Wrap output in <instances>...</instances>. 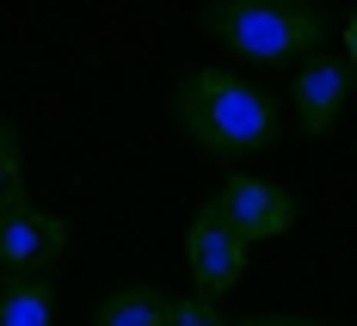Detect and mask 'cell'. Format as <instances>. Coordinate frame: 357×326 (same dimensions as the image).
I'll use <instances>...</instances> for the list:
<instances>
[{
    "label": "cell",
    "mask_w": 357,
    "mask_h": 326,
    "mask_svg": "<svg viewBox=\"0 0 357 326\" xmlns=\"http://www.w3.org/2000/svg\"><path fill=\"white\" fill-rule=\"evenodd\" d=\"M173 111L185 123V136L204 148V154H252V148H271L278 142V99L247 86L241 74L228 68H197L178 80Z\"/></svg>",
    "instance_id": "obj_1"
},
{
    "label": "cell",
    "mask_w": 357,
    "mask_h": 326,
    "mask_svg": "<svg viewBox=\"0 0 357 326\" xmlns=\"http://www.w3.org/2000/svg\"><path fill=\"white\" fill-rule=\"evenodd\" d=\"M204 31L222 37L228 49L252 56V62H289V56L321 49L326 19L314 0H210Z\"/></svg>",
    "instance_id": "obj_2"
},
{
    "label": "cell",
    "mask_w": 357,
    "mask_h": 326,
    "mask_svg": "<svg viewBox=\"0 0 357 326\" xmlns=\"http://www.w3.org/2000/svg\"><path fill=\"white\" fill-rule=\"evenodd\" d=\"M247 234L234 228V222L222 216L215 203H204L197 216H191V228H185V265H191V290L204 295V302H215L222 290H234L241 284V271H247Z\"/></svg>",
    "instance_id": "obj_3"
},
{
    "label": "cell",
    "mask_w": 357,
    "mask_h": 326,
    "mask_svg": "<svg viewBox=\"0 0 357 326\" xmlns=\"http://www.w3.org/2000/svg\"><path fill=\"white\" fill-rule=\"evenodd\" d=\"M68 247V222L37 210L31 197H6L0 203V284L37 277L43 265H56Z\"/></svg>",
    "instance_id": "obj_4"
},
{
    "label": "cell",
    "mask_w": 357,
    "mask_h": 326,
    "mask_svg": "<svg viewBox=\"0 0 357 326\" xmlns=\"http://www.w3.org/2000/svg\"><path fill=\"white\" fill-rule=\"evenodd\" d=\"M222 216L234 222L247 240H271V234H284L289 222H296V197H289L284 185H265V179H247V173H234V179L222 185L210 197Z\"/></svg>",
    "instance_id": "obj_5"
},
{
    "label": "cell",
    "mask_w": 357,
    "mask_h": 326,
    "mask_svg": "<svg viewBox=\"0 0 357 326\" xmlns=\"http://www.w3.org/2000/svg\"><path fill=\"white\" fill-rule=\"evenodd\" d=\"M351 99V68H345V56H326L314 49L302 74H296V117H302V130L308 136H326L333 123H339V111Z\"/></svg>",
    "instance_id": "obj_6"
},
{
    "label": "cell",
    "mask_w": 357,
    "mask_h": 326,
    "mask_svg": "<svg viewBox=\"0 0 357 326\" xmlns=\"http://www.w3.org/2000/svg\"><path fill=\"white\" fill-rule=\"evenodd\" d=\"M167 314H173V295L154 284H123L99 302V326H167Z\"/></svg>",
    "instance_id": "obj_7"
},
{
    "label": "cell",
    "mask_w": 357,
    "mask_h": 326,
    "mask_svg": "<svg viewBox=\"0 0 357 326\" xmlns=\"http://www.w3.org/2000/svg\"><path fill=\"white\" fill-rule=\"evenodd\" d=\"M50 320H56V290L43 277L0 284V326H50Z\"/></svg>",
    "instance_id": "obj_8"
},
{
    "label": "cell",
    "mask_w": 357,
    "mask_h": 326,
    "mask_svg": "<svg viewBox=\"0 0 357 326\" xmlns=\"http://www.w3.org/2000/svg\"><path fill=\"white\" fill-rule=\"evenodd\" d=\"M25 197V154H19V123H0V203Z\"/></svg>",
    "instance_id": "obj_9"
},
{
    "label": "cell",
    "mask_w": 357,
    "mask_h": 326,
    "mask_svg": "<svg viewBox=\"0 0 357 326\" xmlns=\"http://www.w3.org/2000/svg\"><path fill=\"white\" fill-rule=\"evenodd\" d=\"M167 326H234V320H228L215 302H204V295H185V302H173Z\"/></svg>",
    "instance_id": "obj_10"
},
{
    "label": "cell",
    "mask_w": 357,
    "mask_h": 326,
    "mask_svg": "<svg viewBox=\"0 0 357 326\" xmlns=\"http://www.w3.org/2000/svg\"><path fill=\"white\" fill-rule=\"evenodd\" d=\"M247 326H326V320H296V314H252Z\"/></svg>",
    "instance_id": "obj_11"
},
{
    "label": "cell",
    "mask_w": 357,
    "mask_h": 326,
    "mask_svg": "<svg viewBox=\"0 0 357 326\" xmlns=\"http://www.w3.org/2000/svg\"><path fill=\"white\" fill-rule=\"evenodd\" d=\"M345 68L357 74V13H351V19H345Z\"/></svg>",
    "instance_id": "obj_12"
}]
</instances>
